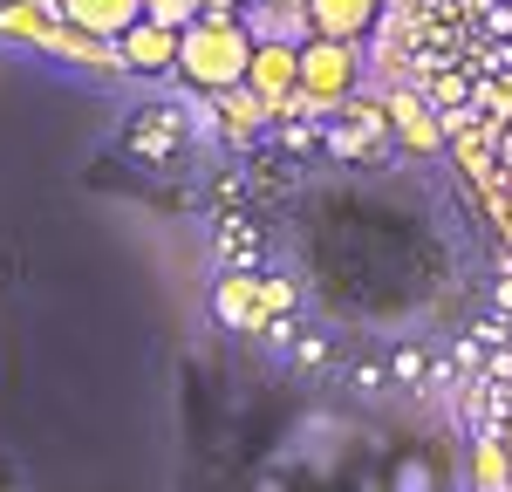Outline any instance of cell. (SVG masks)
<instances>
[{"label":"cell","instance_id":"1","mask_svg":"<svg viewBox=\"0 0 512 492\" xmlns=\"http://www.w3.org/2000/svg\"><path fill=\"white\" fill-rule=\"evenodd\" d=\"M253 28H246V14H198L192 28L178 35V76L205 89V96H219V89H233L246 82L253 69Z\"/></svg>","mask_w":512,"mask_h":492},{"label":"cell","instance_id":"2","mask_svg":"<svg viewBox=\"0 0 512 492\" xmlns=\"http://www.w3.org/2000/svg\"><path fill=\"white\" fill-rule=\"evenodd\" d=\"M355 96V41L308 35L301 41V96L294 110H342Z\"/></svg>","mask_w":512,"mask_h":492},{"label":"cell","instance_id":"3","mask_svg":"<svg viewBox=\"0 0 512 492\" xmlns=\"http://www.w3.org/2000/svg\"><path fill=\"white\" fill-rule=\"evenodd\" d=\"M246 82L274 103V117H294V96H301V41L260 35L253 41V69H246Z\"/></svg>","mask_w":512,"mask_h":492},{"label":"cell","instance_id":"4","mask_svg":"<svg viewBox=\"0 0 512 492\" xmlns=\"http://www.w3.org/2000/svg\"><path fill=\"white\" fill-rule=\"evenodd\" d=\"M117 69H137V76H178V28H164V21H130L117 35Z\"/></svg>","mask_w":512,"mask_h":492},{"label":"cell","instance_id":"5","mask_svg":"<svg viewBox=\"0 0 512 492\" xmlns=\"http://www.w3.org/2000/svg\"><path fill=\"white\" fill-rule=\"evenodd\" d=\"M62 28L76 35H96V41H117L130 21H144V0H55Z\"/></svg>","mask_w":512,"mask_h":492},{"label":"cell","instance_id":"6","mask_svg":"<svg viewBox=\"0 0 512 492\" xmlns=\"http://www.w3.org/2000/svg\"><path fill=\"white\" fill-rule=\"evenodd\" d=\"M437 117H444V110H437L431 96H417V89H396V96H390V130L410 144V151H444L451 130H444Z\"/></svg>","mask_w":512,"mask_h":492},{"label":"cell","instance_id":"7","mask_svg":"<svg viewBox=\"0 0 512 492\" xmlns=\"http://www.w3.org/2000/svg\"><path fill=\"white\" fill-rule=\"evenodd\" d=\"M267 123H280L274 117V103L253 89V82H233V89H219V130L233 137V144H246V137H260Z\"/></svg>","mask_w":512,"mask_h":492},{"label":"cell","instance_id":"8","mask_svg":"<svg viewBox=\"0 0 512 492\" xmlns=\"http://www.w3.org/2000/svg\"><path fill=\"white\" fill-rule=\"evenodd\" d=\"M376 7H383V0H308L315 35H342V41L369 35V28H376Z\"/></svg>","mask_w":512,"mask_h":492},{"label":"cell","instance_id":"9","mask_svg":"<svg viewBox=\"0 0 512 492\" xmlns=\"http://www.w3.org/2000/svg\"><path fill=\"white\" fill-rule=\"evenodd\" d=\"M472 486L478 492H506L512 486V445L499 438V431H485L472 445Z\"/></svg>","mask_w":512,"mask_h":492},{"label":"cell","instance_id":"10","mask_svg":"<svg viewBox=\"0 0 512 492\" xmlns=\"http://www.w3.org/2000/svg\"><path fill=\"white\" fill-rule=\"evenodd\" d=\"M144 14H151V21H164V28H178V35H185V28H192L198 14H205V0H144Z\"/></svg>","mask_w":512,"mask_h":492},{"label":"cell","instance_id":"11","mask_svg":"<svg viewBox=\"0 0 512 492\" xmlns=\"http://www.w3.org/2000/svg\"><path fill=\"white\" fill-rule=\"evenodd\" d=\"M424 96H431L437 110H444V103H451V110H465V96H472V76H458V69H444V76H437L431 89H424Z\"/></svg>","mask_w":512,"mask_h":492},{"label":"cell","instance_id":"12","mask_svg":"<svg viewBox=\"0 0 512 492\" xmlns=\"http://www.w3.org/2000/svg\"><path fill=\"white\" fill-rule=\"evenodd\" d=\"M151 123H158V130H171V110H151ZM130 144H137V151H151V158H164V151H171V144H158V137H130Z\"/></svg>","mask_w":512,"mask_h":492},{"label":"cell","instance_id":"13","mask_svg":"<svg viewBox=\"0 0 512 492\" xmlns=\"http://www.w3.org/2000/svg\"><path fill=\"white\" fill-rule=\"evenodd\" d=\"M499 438H506V445H512V410H506V417H499Z\"/></svg>","mask_w":512,"mask_h":492}]
</instances>
